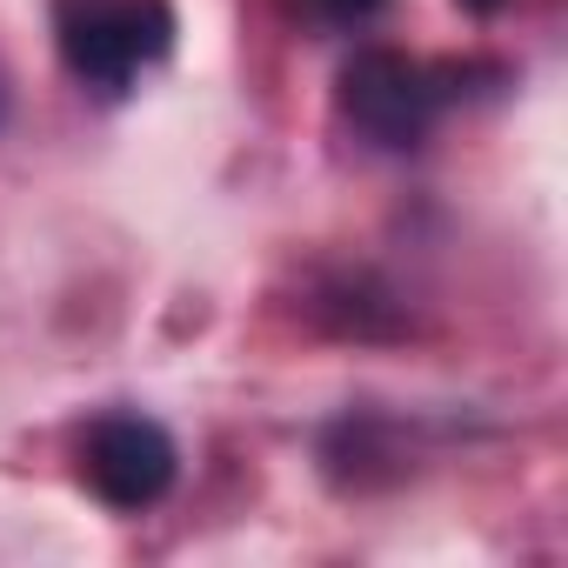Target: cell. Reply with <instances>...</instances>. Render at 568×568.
<instances>
[{
  "mask_svg": "<svg viewBox=\"0 0 568 568\" xmlns=\"http://www.w3.org/2000/svg\"><path fill=\"white\" fill-rule=\"evenodd\" d=\"M462 68H435L408 48H355L335 74V114L355 141L382 148V154H415L442 114L462 101Z\"/></svg>",
  "mask_w": 568,
  "mask_h": 568,
  "instance_id": "6da1fadb",
  "label": "cell"
},
{
  "mask_svg": "<svg viewBox=\"0 0 568 568\" xmlns=\"http://www.w3.org/2000/svg\"><path fill=\"white\" fill-rule=\"evenodd\" d=\"M0 114H8V94H0Z\"/></svg>",
  "mask_w": 568,
  "mask_h": 568,
  "instance_id": "8992f818",
  "label": "cell"
},
{
  "mask_svg": "<svg viewBox=\"0 0 568 568\" xmlns=\"http://www.w3.org/2000/svg\"><path fill=\"white\" fill-rule=\"evenodd\" d=\"M462 8H468V14H495V8H501V0H462Z\"/></svg>",
  "mask_w": 568,
  "mask_h": 568,
  "instance_id": "5b68a950",
  "label": "cell"
},
{
  "mask_svg": "<svg viewBox=\"0 0 568 568\" xmlns=\"http://www.w3.org/2000/svg\"><path fill=\"white\" fill-rule=\"evenodd\" d=\"M61 68L94 94H128L148 68L174 54V0H48Z\"/></svg>",
  "mask_w": 568,
  "mask_h": 568,
  "instance_id": "7a4b0ae2",
  "label": "cell"
},
{
  "mask_svg": "<svg viewBox=\"0 0 568 568\" xmlns=\"http://www.w3.org/2000/svg\"><path fill=\"white\" fill-rule=\"evenodd\" d=\"M181 475V448L174 435L141 415V408H114L81 435V481L94 488V501H108L114 515H141L154 508Z\"/></svg>",
  "mask_w": 568,
  "mask_h": 568,
  "instance_id": "3957f363",
  "label": "cell"
},
{
  "mask_svg": "<svg viewBox=\"0 0 568 568\" xmlns=\"http://www.w3.org/2000/svg\"><path fill=\"white\" fill-rule=\"evenodd\" d=\"M382 8L388 0H281V14L308 34H362V28H375Z\"/></svg>",
  "mask_w": 568,
  "mask_h": 568,
  "instance_id": "277c9868",
  "label": "cell"
}]
</instances>
